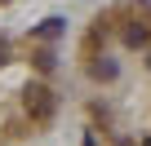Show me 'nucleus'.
<instances>
[{
	"label": "nucleus",
	"instance_id": "20e7f679",
	"mask_svg": "<svg viewBox=\"0 0 151 146\" xmlns=\"http://www.w3.org/2000/svg\"><path fill=\"white\" fill-rule=\"evenodd\" d=\"M58 31H62V18H49V22H45L36 36H45V40H49V36H58Z\"/></svg>",
	"mask_w": 151,
	"mask_h": 146
},
{
	"label": "nucleus",
	"instance_id": "f257e3e1",
	"mask_svg": "<svg viewBox=\"0 0 151 146\" xmlns=\"http://www.w3.org/2000/svg\"><path fill=\"white\" fill-rule=\"evenodd\" d=\"M49 111H53V93L45 84H31L27 89V115L31 120H49Z\"/></svg>",
	"mask_w": 151,
	"mask_h": 146
},
{
	"label": "nucleus",
	"instance_id": "39448f33",
	"mask_svg": "<svg viewBox=\"0 0 151 146\" xmlns=\"http://www.w3.org/2000/svg\"><path fill=\"white\" fill-rule=\"evenodd\" d=\"M9 62V40H0V66Z\"/></svg>",
	"mask_w": 151,
	"mask_h": 146
},
{
	"label": "nucleus",
	"instance_id": "7ed1b4c3",
	"mask_svg": "<svg viewBox=\"0 0 151 146\" xmlns=\"http://www.w3.org/2000/svg\"><path fill=\"white\" fill-rule=\"evenodd\" d=\"M124 40H129V44H147V27H138V22H133V27L124 31Z\"/></svg>",
	"mask_w": 151,
	"mask_h": 146
},
{
	"label": "nucleus",
	"instance_id": "f03ea898",
	"mask_svg": "<svg viewBox=\"0 0 151 146\" xmlns=\"http://www.w3.org/2000/svg\"><path fill=\"white\" fill-rule=\"evenodd\" d=\"M93 80H116V62H98L93 66Z\"/></svg>",
	"mask_w": 151,
	"mask_h": 146
}]
</instances>
